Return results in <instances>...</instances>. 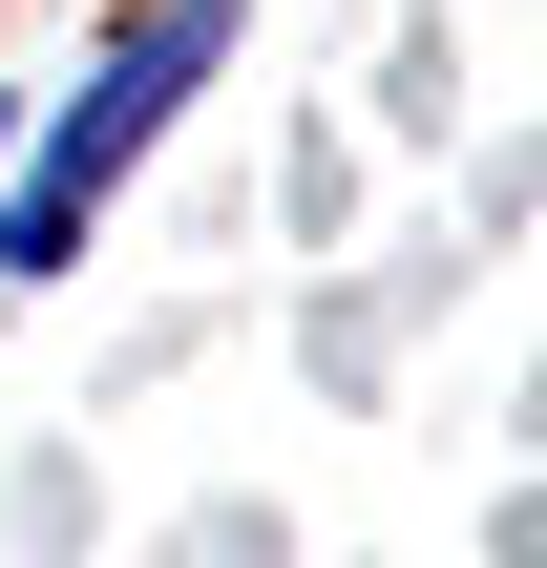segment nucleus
<instances>
[{"label":"nucleus","mask_w":547,"mask_h":568,"mask_svg":"<svg viewBox=\"0 0 547 568\" xmlns=\"http://www.w3.org/2000/svg\"><path fill=\"white\" fill-rule=\"evenodd\" d=\"M211 63H232V0H148V21H126V42L21 126V169H0V274H63V253H84V211L148 169V126H169Z\"/></svg>","instance_id":"1"},{"label":"nucleus","mask_w":547,"mask_h":568,"mask_svg":"<svg viewBox=\"0 0 547 568\" xmlns=\"http://www.w3.org/2000/svg\"><path fill=\"white\" fill-rule=\"evenodd\" d=\"M0 169H21V105H0Z\"/></svg>","instance_id":"2"}]
</instances>
